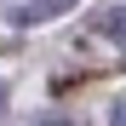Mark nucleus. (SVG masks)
<instances>
[{
	"label": "nucleus",
	"mask_w": 126,
	"mask_h": 126,
	"mask_svg": "<svg viewBox=\"0 0 126 126\" xmlns=\"http://www.w3.org/2000/svg\"><path fill=\"white\" fill-rule=\"evenodd\" d=\"M0 109H6V86H0Z\"/></svg>",
	"instance_id": "20e7f679"
},
{
	"label": "nucleus",
	"mask_w": 126,
	"mask_h": 126,
	"mask_svg": "<svg viewBox=\"0 0 126 126\" xmlns=\"http://www.w3.org/2000/svg\"><path fill=\"white\" fill-rule=\"evenodd\" d=\"M109 126H126V92H120V97L109 103Z\"/></svg>",
	"instance_id": "7ed1b4c3"
},
{
	"label": "nucleus",
	"mask_w": 126,
	"mask_h": 126,
	"mask_svg": "<svg viewBox=\"0 0 126 126\" xmlns=\"http://www.w3.org/2000/svg\"><path fill=\"white\" fill-rule=\"evenodd\" d=\"M92 29L109 40V46H120V52H126V6H103V12L92 17Z\"/></svg>",
	"instance_id": "f03ea898"
},
{
	"label": "nucleus",
	"mask_w": 126,
	"mask_h": 126,
	"mask_svg": "<svg viewBox=\"0 0 126 126\" xmlns=\"http://www.w3.org/2000/svg\"><path fill=\"white\" fill-rule=\"evenodd\" d=\"M75 0H23V6H12V23L17 29H34V23H46V17H63Z\"/></svg>",
	"instance_id": "f257e3e1"
}]
</instances>
